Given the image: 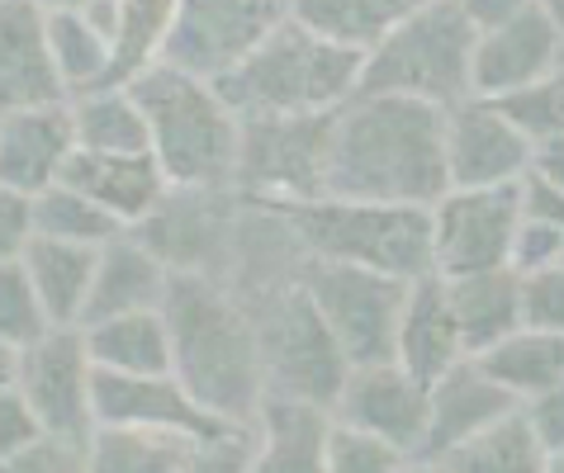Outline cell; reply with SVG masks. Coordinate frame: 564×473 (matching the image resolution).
Wrapping results in <instances>:
<instances>
[{
  "label": "cell",
  "mask_w": 564,
  "mask_h": 473,
  "mask_svg": "<svg viewBox=\"0 0 564 473\" xmlns=\"http://www.w3.org/2000/svg\"><path fill=\"white\" fill-rule=\"evenodd\" d=\"M442 195V109L399 95H351L333 109L323 199L432 209Z\"/></svg>",
  "instance_id": "1"
},
{
  "label": "cell",
  "mask_w": 564,
  "mask_h": 473,
  "mask_svg": "<svg viewBox=\"0 0 564 473\" xmlns=\"http://www.w3.org/2000/svg\"><path fill=\"white\" fill-rule=\"evenodd\" d=\"M162 318L171 331L176 384L218 421L252 426L265 398V378L247 298L224 279L171 275Z\"/></svg>",
  "instance_id": "2"
},
{
  "label": "cell",
  "mask_w": 564,
  "mask_h": 473,
  "mask_svg": "<svg viewBox=\"0 0 564 473\" xmlns=\"http://www.w3.org/2000/svg\"><path fill=\"white\" fill-rule=\"evenodd\" d=\"M356 53L313 38L290 14L247 53L228 76L214 81V95L232 119H285V114H333L360 86Z\"/></svg>",
  "instance_id": "3"
},
{
  "label": "cell",
  "mask_w": 564,
  "mask_h": 473,
  "mask_svg": "<svg viewBox=\"0 0 564 473\" xmlns=\"http://www.w3.org/2000/svg\"><path fill=\"white\" fill-rule=\"evenodd\" d=\"M129 95L148 123V156L171 189H232L238 119L228 114L214 86L148 67Z\"/></svg>",
  "instance_id": "4"
},
{
  "label": "cell",
  "mask_w": 564,
  "mask_h": 473,
  "mask_svg": "<svg viewBox=\"0 0 564 473\" xmlns=\"http://www.w3.org/2000/svg\"><path fill=\"white\" fill-rule=\"evenodd\" d=\"M261 209V204H257ZM290 228L304 261H333L375 271L389 279L432 275L427 209H384V204H347V199H308L271 209Z\"/></svg>",
  "instance_id": "5"
},
{
  "label": "cell",
  "mask_w": 564,
  "mask_h": 473,
  "mask_svg": "<svg viewBox=\"0 0 564 473\" xmlns=\"http://www.w3.org/2000/svg\"><path fill=\"white\" fill-rule=\"evenodd\" d=\"M475 24L460 0H413L409 14L360 62L356 95H399L432 109L469 100Z\"/></svg>",
  "instance_id": "6"
},
{
  "label": "cell",
  "mask_w": 564,
  "mask_h": 473,
  "mask_svg": "<svg viewBox=\"0 0 564 473\" xmlns=\"http://www.w3.org/2000/svg\"><path fill=\"white\" fill-rule=\"evenodd\" d=\"M247 308H252V327H257L265 393L300 398L327 413L351 365L341 360L337 341L327 337V327L313 312L304 289L294 279L271 284L261 294H247Z\"/></svg>",
  "instance_id": "7"
},
{
  "label": "cell",
  "mask_w": 564,
  "mask_h": 473,
  "mask_svg": "<svg viewBox=\"0 0 564 473\" xmlns=\"http://www.w3.org/2000/svg\"><path fill=\"white\" fill-rule=\"evenodd\" d=\"M327 138L333 114H285V119H242L232 195L242 204H308L323 199Z\"/></svg>",
  "instance_id": "8"
},
{
  "label": "cell",
  "mask_w": 564,
  "mask_h": 473,
  "mask_svg": "<svg viewBox=\"0 0 564 473\" xmlns=\"http://www.w3.org/2000/svg\"><path fill=\"white\" fill-rule=\"evenodd\" d=\"M294 284L304 289L313 312L323 318L327 337L347 365H380L394 360V327L409 298V279H389L375 271L333 261H300Z\"/></svg>",
  "instance_id": "9"
},
{
  "label": "cell",
  "mask_w": 564,
  "mask_h": 473,
  "mask_svg": "<svg viewBox=\"0 0 564 473\" xmlns=\"http://www.w3.org/2000/svg\"><path fill=\"white\" fill-rule=\"evenodd\" d=\"M290 14L285 0H176L156 67L214 86Z\"/></svg>",
  "instance_id": "10"
},
{
  "label": "cell",
  "mask_w": 564,
  "mask_h": 473,
  "mask_svg": "<svg viewBox=\"0 0 564 473\" xmlns=\"http://www.w3.org/2000/svg\"><path fill=\"white\" fill-rule=\"evenodd\" d=\"M242 228V199L232 189H171L143 228V246L171 275L224 279L232 275Z\"/></svg>",
  "instance_id": "11"
},
{
  "label": "cell",
  "mask_w": 564,
  "mask_h": 473,
  "mask_svg": "<svg viewBox=\"0 0 564 473\" xmlns=\"http://www.w3.org/2000/svg\"><path fill=\"white\" fill-rule=\"evenodd\" d=\"M560 57H564L560 6L517 0L508 20L475 34V47H469V100H498V95L555 81Z\"/></svg>",
  "instance_id": "12"
},
{
  "label": "cell",
  "mask_w": 564,
  "mask_h": 473,
  "mask_svg": "<svg viewBox=\"0 0 564 473\" xmlns=\"http://www.w3.org/2000/svg\"><path fill=\"white\" fill-rule=\"evenodd\" d=\"M90 365L82 327H48L39 341L20 345V365H14V393L39 417L43 436L86 446L96 431V407H90Z\"/></svg>",
  "instance_id": "13"
},
{
  "label": "cell",
  "mask_w": 564,
  "mask_h": 473,
  "mask_svg": "<svg viewBox=\"0 0 564 473\" xmlns=\"http://www.w3.org/2000/svg\"><path fill=\"white\" fill-rule=\"evenodd\" d=\"M517 232V195L503 189H446L427 209L432 275L460 279L479 271H508V242Z\"/></svg>",
  "instance_id": "14"
},
{
  "label": "cell",
  "mask_w": 564,
  "mask_h": 473,
  "mask_svg": "<svg viewBox=\"0 0 564 473\" xmlns=\"http://www.w3.org/2000/svg\"><path fill=\"white\" fill-rule=\"evenodd\" d=\"M327 417L341 426H356L366 436L389 440L409 460H417L422 436H427V388L413 374H403L394 360L380 365H351L341 378Z\"/></svg>",
  "instance_id": "15"
},
{
  "label": "cell",
  "mask_w": 564,
  "mask_h": 473,
  "mask_svg": "<svg viewBox=\"0 0 564 473\" xmlns=\"http://www.w3.org/2000/svg\"><path fill=\"white\" fill-rule=\"evenodd\" d=\"M90 407L96 426H143V431H171L195 446L232 431V421L205 413L191 393L176 384V374H90Z\"/></svg>",
  "instance_id": "16"
},
{
  "label": "cell",
  "mask_w": 564,
  "mask_h": 473,
  "mask_svg": "<svg viewBox=\"0 0 564 473\" xmlns=\"http://www.w3.org/2000/svg\"><path fill=\"white\" fill-rule=\"evenodd\" d=\"M446 189H503L531 170V142L517 138L484 100L442 109Z\"/></svg>",
  "instance_id": "17"
},
{
  "label": "cell",
  "mask_w": 564,
  "mask_h": 473,
  "mask_svg": "<svg viewBox=\"0 0 564 473\" xmlns=\"http://www.w3.org/2000/svg\"><path fill=\"white\" fill-rule=\"evenodd\" d=\"M72 152L76 138L67 100L0 114V185L14 189V195L34 199L43 189H53L62 180V166L72 162Z\"/></svg>",
  "instance_id": "18"
},
{
  "label": "cell",
  "mask_w": 564,
  "mask_h": 473,
  "mask_svg": "<svg viewBox=\"0 0 564 473\" xmlns=\"http://www.w3.org/2000/svg\"><path fill=\"white\" fill-rule=\"evenodd\" d=\"M512 413H517V398H508V393L465 355L427 388V436H422L417 460H446L469 436L489 431L494 421H503Z\"/></svg>",
  "instance_id": "19"
},
{
  "label": "cell",
  "mask_w": 564,
  "mask_h": 473,
  "mask_svg": "<svg viewBox=\"0 0 564 473\" xmlns=\"http://www.w3.org/2000/svg\"><path fill=\"white\" fill-rule=\"evenodd\" d=\"M86 195L96 209H105L123 232L143 228L148 218L156 213V204L171 195V185L162 180L156 162L143 152V156H90V152H72V162L62 166V180Z\"/></svg>",
  "instance_id": "20"
},
{
  "label": "cell",
  "mask_w": 564,
  "mask_h": 473,
  "mask_svg": "<svg viewBox=\"0 0 564 473\" xmlns=\"http://www.w3.org/2000/svg\"><path fill=\"white\" fill-rule=\"evenodd\" d=\"M171 289V271L143 246L138 232H119L115 242L96 251V271H90V294L82 327L123 318V312H162Z\"/></svg>",
  "instance_id": "21"
},
{
  "label": "cell",
  "mask_w": 564,
  "mask_h": 473,
  "mask_svg": "<svg viewBox=\"0 0 564 473\" xmlns=\"http://www.w3.org/2000/svg\"><path fill=\"white\" fill-rule=\"evenodd\" d=\"M456 360H465V345L456 322H451L446 289L436 275H422L409 284V298H403V312L394 327V365L403 374H413L422 388H432Z\"/></svg>",
  "instance_id": "22"
},
{
  "label": "cell",
  "mask_w": 564,
  "mask_h": 473,
  "mask_svg": "<svg viewBox=\"0 0 564 473\" xmlns=\"http://www.w3.org/2000/svg\"><path fill=\"white\" fill-rule=\"evenodd\" d=\"M43 0H0V114L67 100L43 53Z\"/></svg>",
  "instance_id": "23"
},
{
  "label": "cell",
  "mask_w": 564,
  "mask_h": 473,
  "mask_svg": "<svg viewBox=\"0 0 564 473\" xmlns=\"http://www.w3.org/2000/svg\"><path fill=\"white\" fill-rule=\"evenodd\" d=\"M327 426L323 407L265 393L252 417V473H323Z\"/></svg>",
  "instance_id": "24"
},
{
  "label": "cell",
  "mask_w": 564,
  "mask_h": 473,
  "mask_svg": "<svg viewBox=\"0 0 564 473\" xmlns=\"http://www.w3.org/2000/svg\"><path fill=\"white\" fill-rule=\"evenodd\" d=\"M20 271L29 279V289H34L39 312L48 318V327H82L96 251L48 242V237H29L20 251Z\"/></svg>",
  "instance_id": "25"
},
{
  "label": "cell",
  "mask_w": 564,
  "mask_h": 473,
  "mask_svg": "<svg viewBox=\"0 0 564 473\" xmlns=\"http://www.w3.org/2000/svg\"><path fill=\"white\" fill-rule=\"evenodd\" d=\"M39 20H43V53H48V67L62 95L72 100V95L96 90L109 67V38L90 24L86 0H43Z\"/></svg>",
  "instance_id": "26"
},
{
  "label": "cell",
  "mask_w": 564,
  "mask_h": 473,
  "mask_svg": "<svg viewBox=\"0 0 564 473\" xmlns=\"http://www.w3.org/2000/svg\"><path fill=\"white\" fill-rule=\"evenodd\" d=\"M451 322L460 331L465 355H484L489 345L517 331V275L512 271H479L460 279H442Z\"/></svg>",
  "instance_id": "27"
},
{
  "label": "cell",
  "mask_w": 564,
  "mask_h": 473,
  "mask_svg": "<svg viewBox=\"0 0 564 473\" xmlns=\"http://www.w3.org/2000/svg\"><path fill=\"white\" fill-rule=\"evenodd\" d=\"M90 365L105 374H171V331L162 312H123L82 327Z\"/></svg>",
  "instance_id": "28"
},
{
  "label": "cell",
  "mask_w": 564,
  "mask_h": 473,
  "mask_svg": "<svg viewBox=\"0 0 564 473\" xmlns=\"http://www.w3.org/2000/svg\"><path fill=\"white\" fill-rule=\"evenodd\" d=\"M469 360H475V365L517 403L564 388V337H560V331H527V327H517L512 337H503L498 345H489L484 355H469Z\"/></svg>",
  "instance_id": "29"
},
{
  "label": "cell",
  "mask_w": 564,
  "mask_h": 473,
  "mask_svg": "<svg viewBox=\"0 0 564 473\" xmlns=\"http://www.w3.org/2000/svg\"><path fill=\"white\" fill-rule=\"evenodd\" d=\"M409 6L413 0H294L290 20L304 24L313 38L341 47V53L366 57L409 14Z\"/></svg>",
  "instance_id": "30"
},
{
  "label": "cell",
  "mask_w": 564,
  "mask_h": 473,
  "mask_svg": "<svg viewBox=\"0 0 564 473\" xmlns=\"http://www.w3.org/2000/svg\"><path fill=\"white\" fill-rule=\"evenodd\" d=\"M76 152L90 156H143L148 123L129 90H86L67 100Z\"/></svg>",
  "instance_id": "31"
},
{
  "label": "cell",
  "mask_w": 564,
  "mask_h": 473,
  "mask_svg": "<svg viewBox=\"0 0 564 473\" xmlns=\"http://www.w3.org/2000/svg\"><path fill=\"white\" fill-rule=\"evenodd\" d=\"M446 473H564V454L541 450V440L531 436L522 413L494 421L489 431L469 436L442 460Z\"/></svg>",
  "instance_id": "32"
},
{
  "label": "cell",
  "mask_w": 564,
  "mask_h": 473,
  "mask_svg": "<svg viewBox=\"0 0 564 473\" xmlns=\"http://www.w3.org/2000/svg\"><path fill=\"white\" fill-rule=\"evenodd\" d=\"M195 440L143 426H96L86 436V473H181Z\"/></svg>",
  "instance_id": "33"
},
{
  "label": "cell",
  "mask_w": 564,
  "mask_h": 473,
  "mask_svg": "<svg viewBox=\"0 0 564 473\" xmlns=\"http://www.w3.org/2000/svg\"><path fill=\"white\" fill-rule=\"evenodd\" d=\"M171 6L176 0H119V24L109 38V67L96 90H129L148 67H156L162 53Z\"/></svg>",
  "instance_id": "34"
},
{
  "label": "cell",
  "mask_w": 564,
  "mask_h": 473,
  "mask_svg": "<svg viewBox=\"0 0 564 473\" xmlns=\"http://www.w3.org/2000/svg\"><path fill=\"white\" fill-rule=\"evenodd\" d=\"M29 228H34V237H48V242L90 246V251H100L123 232L105 209H96L86 195H76L67 185H53L29 199Z\"/></svg>",
  "instance_id": "35"
},
{
  "label": "cell",
  "mask_w": 564,
  "mask_h": 473,
  "mask_svg": "<svg viewBox=\"0 0 564 473\" xmlns=\"http://www.w3.org/2000/svg\"><path fill=\"white\" fill-rule=\"evenodd\" d=\"M484 105H489L517 138H527L531 152L564 138V76L527 86V90H512V95H498V100H484Z\"/></svg>",
  "instance_id": "36"
},
{
  "label": "cell",
  "mask_w": 564,
  "mask_h": 473,
  "mask_svg": "<svg viewBox=\"0 0 564 473\" xmlns=\"http://www.w3.org/2000/svg\"><path fill=\"white\" fill-rule=\"evenodd\" d=\"M409 454L394 450L380 436H366L356 426L333 421L327 426V446H323V473H403Z\"/></svg>",
  "instance_id": "37"
},
{
  "label": "cell",
  "mask_w": 564,
  "mask_h": 473,
  "mask_svg": "<svg viewBox=\"0 0 564 473\" xmlns=\"http://www.w3.org/2000/svg\"><path fill=\"white\" fill-rule=\"evenodd\" d=\"M48 331V318L39 312V298L29 289V279L20 271V261L0 265V341L6 345H29Z\"/></svg>",
  "instance_id": "38"
},
{
  "label": "cell",
  "mask_w": 564,
  "mask_h": 473,
  "mask_svg": "<svg viewBox=\"0 0 564 473\" xmlns=\"http://www.w3.org/2000/svg\"><path fill=\"white\" fill-rule=\"evenodd\" d=\"M517 327L560 331L564 337V265L560 271L517 275Z\"/></svg>",
  "instance_id": "39"
},
{
  "label": "cell",
  "mask_w": 564,
  "mask_h": 473,
  "mask_svg": "<svg viewBox=\"0 0 564 473\" xmlns=\"http://www.w3.org/2000/svg\"><path fill=\"white\" fill-rule=\"evenodd\" d=\"M564 265V223H536V218H517V232L508 242V271L536 275Z\"/></svg>",
  "instance_id": "40"
},
{
  "label": "cell",
  "mask_w": 564,
  "mask_h": 473,
  "mask_svg": "<svg viewBox=\"0 0 564 473\" xmlns=\"http://www.w3.org/2000/svg\"><path fill=\"white\" fill-rule=\"evenodd\" d=\"M181 473H252V426H232L228 436L195 446Z\"/></svg>",
  "instance_id": "41"
},
{
  "label": "cell",
  "mask_w": 564,
  "mask_h": 473,
  "mask_svg": "<svg viewBox=\"0 0 564 473\" xmlns=\"http://www.w3.org/2000/svg\"><path fill=\"white\" fill-rule=\"evenodd\" d=\"M0 473H86V454H82V446H72V440L43 436L29 450L0 460Z\"/></svg>",
  "instance_id": "42"
},
{
  "label": "cell",
  "mask_w": 564,
  "mask_h": 473,
  "mask_svg": "<svg viewBox=\"0 0 564 473\" xmlns=\"http://www.w3.org/2000/svg\"><path fill=\"white\" fill-rule=\"evenodd\" d=\"M517 195V218H536V223H564V185L541 176V170H527L522 180L512 185Z\"/></svg>",
  "instance_id": "43"
},
{
  "label": "cell",
  "mask_w": 564,
  "mask_h": 473,
  "mask_svg": "<svg viewBox=\"0 0 564 473\" xmlns=\"http://www.w3.org/2000/svg\"><path fill=\"white\" fill-rule=\"evenodd\" d=\"M34 440H43L39 417L29 413V403L20 398V393L6 388V393H0V460H10V454L29 450Z\"/></svg>",
  "instance_id": "44"
},
{
  "label": "cell",
  "mask_w": 564,
  "mask_h": 473,
  "mask_svg": "<svg viewBox=\"0 0 564 473\" xmlns=\"http://www.w3.org/2000/svg\"><path fill=\"white\" fill-rule=\"evenodd\" d=\"M517 413H522V421L531 426V436L541 440V450L564 454V388L517 403Z\"/></svg>",
  "instance_id": "45"
},
{
  "label": "cell",
  "mask_w": 564,
  "mask_h": 473,
  "mask_svg": "<svg viewBox=\"0 0 564 473\" xmlns=\"http://www.w3.org/2000/svg\"><path fill=\"white\" fill-rule=\"evenodd\" d=\"M29 237H34V228H29V199L0 185V265L20 261Z\"/></svg>",
  "instance_id": "46"
},
{
  "label": "cell",
  "mask_w": 564,
  "mask_h": 473,
  "mask_svg": "<svg viewBox=\"0 0 564 473\" xmlns=\"http://www.w3.org/2000/svg\"><path fill=\"white\" fill-rule=\"evenodd\" d=\"M14 365H20V351L0 341V393H6V388H14Z\"/></svg>",
  "instance_id": "47"
},
{
  "label": "cell",
  "mask_w": 564,
  "mask_h": 473,
  "mask_svg": "<svg viewBox=\"0 0 564 473\" xmlns=\"http://www.w3.org/2000/svg\"><path fill=\"white\" fill-rule=\"evenodd\" d=\"M403 473H446V469H442V460H409Z\"/></svg>",
  "instance_id": "48"
}]
</instances>
